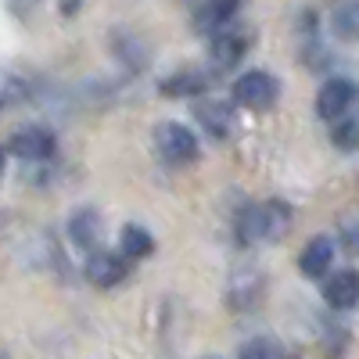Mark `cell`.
<instances>
[{
  "instance_id": "5b68a950",
  "label": "cell",
  "mask_w": 359,
  "mask_h": 359,
  "mask_svg": "<svg viewBox=\"0 0 359 359\" xmlns=\"http://www.w3.org/2000/svg\"><path fill=\"white\" fill-rule=\"evenodd\" d=\"M355 83L348 76H334V79H327L320 86V94H316V115L327 118V123H338V118H348L345 111L355 104Z\"/></svg>"
},
{
  "instance_id": "6da1fadb",
  "label": "cell",
  "mask_w": 359,
  "mask_h": 359,
  "mask_svg": "<svg viewBox=\"0 0 359 359\" xmlns=\"http://www.w3.org/2000/svg\"><path fill=\"white\" fill-rule=\"evenodd\" d=\"M291 226V208L277 198L248 205L237 216V241L241 245H262V241H280Z\"/></svg>"
},
{
  "instance_id": "8992f818",
  "label": "cell",
  "mask_w": 359,
  "mask_h": 359,
  "mask_svg": "<svg viewBox=\"0 0 359 359\" xmlns=\"http://www.w3.org/2000/svg\"><path fill=\"white\" fill-rule=\"evenodd\" d=\"M248 47H252V33H248L241 22H230L226 29H219V33L212 36L208 54H212V65L216 69H233L248 54Z\"/></svg>"
},
{
  "instance_id": "ac0fdd59",
  "label": "cell",
  "mask_w": 359,
  "mask_h": 359,
  "mask_svg": "<svg viewBox=\"0 0 359 359\" xmlns=\"http://www.w3.org/2000/svg\"><path fill=\"white\" fill-rule=\"evenodd\" d=\"M341 241H345L348 252H359V216H352V219L341 223Z\"/></svg>"
},
{
  "instance_id": "7c38bea8",
  "label": "cell",
  "mask_w": 359,
  "mask_h": 359,
  "mask_svg": "<svg viewBox=\"0 0 359 359\" xmlns=\"http://www.w3.org/2000/svg\"><path fill=\"white\" fill-rule=\"evenodd\" d=\"M237 11H241L237 4H198V8H191V22H194L198 33L216 36L219 29H226L237 18Z\"/></svg>"
},
{
  "instance_id": "5bb4252c",
  "label": "cell",
  "mask_w": 359,
  "mask_h": 359,
  "mask_svg": "<svg viewBox=\"0 0 359 359\" xmlns=\"http://www.w3.org/2000/svg\"><path fill=\"white\" fill-rule=\"evenodd\" d=\"M194 115L201 118V126L212 133L216 140H226L230 137V108L226 104H219V101H198L194 104Z\"/></svg>"
},
{
  "instance_id": "e0dca14e",
  "label": "cell",
  "mask_w": 359,
  "mask_h": 359,
  "mask_svg": "<svg viewBox=\"0 0 359 359\" xmlns=\"http://www.w3.org/2000/svg\"><path fill=\"white\" fill-rule=\"evenodd\" d=\"M241 359H277V348L269 338H255L241 348Z\"/></svg>"
},
{
  "instance_id": "9c48e42d",
  "label": "cell",
  "mask_w": 359,
  "mask_h": 359,
  "mask_svg": "<svg viewBox=\"0 0 359 359\" xmlns=\"http://www.w3.org/2000/svg\"><path fill=\"white\" fill-rule=\"evenodd\" d=\"M69 241L79 252H86V255L97 252V241H101V216H97V208H76V212L69 216Z\"/></svg>"
},
{
  "instance_id": "3957f363",
  "label": "cell",
  "mask_w": 359,
  "mask_h": 359,
  "mask_svg": "<svg viewBox=\"0 0 359 359\" xmlns=\"http://www.w3.org/2000/svg\"><path fill=\"white\" fill-rule=\"evenodd\" d=\"M277 97H280V83L266 69H252L233 83V101L248 111H269L277 104Z\"/></svg>"
},
{
  "instance_id": "7a4b0ae2",
  "label": "cell",
  "mask_w": 359,
  "mask_h": 359,
  "mask_svg": "<svg viewBox=\"0 0 359 359\" xmlns=\"http://www.w3.org/2000/svg\"><path fill=\"white\" fill-rule=\"evenodd\" d=\"M155 151L165 165H191L198 158V133L184 123H158L155 126Z\"/></svg>"
},
{
  "instance_id": "9a60e30c",
  "label": "cell",
  "mask_w": 359,
  "mask_h": 359,
  "mask_svg": "<svg viewBox=\"0 0 359 359\" xmlns=\"http://www.w3.org/2000/svg\"><path fill=\"white\" fill-rule=\"evenodd\" d=\"M334 29L345 40H359V4H341L334 8Z\"/></svg>"
},
{
  "instance_id": "4fadbf2b",
  "label": "cell",
  "mask_w": 359,
  "mask_h": 359,
  "mask_svg": "<svg viewBox=\"0 0 359 359\" xmlns=\"http://www.w3.org/2000/svg\"><path fill=\"white\" fill-rule=\"evenodd\" d=\"M118 252H123L130 262H133V259H147V255L155 252V237H151V230L140 226V223H126L123 233H118Z\"/></svg>"
},
{
  "instance_id": "277c9868",
  "label": "cell",
  "mask_w": 359,
  "mask_h": 359,
  "mask_svg": "<svg viewBox=\"0 0 359 359\" xmlns=\"http://www.w3.org/2000/svg\"><path fill=\"white\" fill-rule=\"evenodd\" d=\"M57 151V140L47 126H18L8 133V155L22 162H47Z\"/></svg>"
},
{
  "instance_id": "d6986e66",
  "label": "cell",
  "mask_w": 359,
  "mask_h": 359,
  "mask_svg": "<svg viewBox=\"0 0 359 359\" xmlns=\"http://www.w3.org/2000/svg\"><path fill=\"white\" fill-rule=\"evenodd\" d=\"M208 359H219V355H208Z\"/></svg>"
},
{
  "instance_id": "30bf717a",
  "label": "cell",
  "mask_w": 359,
  "mask_h": 359,
  "mask_svg": "<svg viewBox=\"0 0 359 359\" xmlns=\"http://www.w3.org/2000/svg\"><path fill=\"white\" fill-rule=\"evenodd\" d=\"M208 86H212L208 72H201V69H180V72L165 76L158 90L165 97H198V94H205Z\"/></svg>"
},
{
  "instance_id": "8fae6325",
  "label": "cell",
  "mask_w": 359,
  "mask_h": 359,
  "mask_svg": "<svg viewBox=\"0 0 359 359\" xmlns=\"http://www.w3.org/2000/svg\"><path fill=\"white\" fill-rule=\"evenodd\" d=\"M331 262H334V241L331 237H313L302 248V255H298V269H302L306 277H327Z\"/></svg>"
},
{
  "instance_id": "2e32d148",
  "label": "cell",
  "mask_w": 359,
  "mask_h": 359,
  "mask_svg": "<svg viewBox=\"0 0 359 359\" xmlns=\"http://www.w3.org/2000/svg\"><path fill=\"white\" fill-rule=\"evenodd\" d=\"M331 140H334L338 151H359V123L355 118H341L331 133Z\"/></svg>"
},
{
  "instance_id": "52a82bcc",
  "label": "cell",
  "mask_w": 359,
  "mask_h": 359,
  "mask_svg": "<svg viewBox=\"0 0 359 359\" xmlns=\"http://www.w3.org/2000/svg\"><path fill=\"white\" fill-rule=\"evenodd\" d=\"M130 277V259L123 252H104L97 248L94 255H86V280L97 287H115Z\"/></svg>"
},
{
  "instance_id": "ba28073f",
  "label": "cell",
  "mask_w": 359,
  "mask_h": 359,
  "mask_svg": "<svg viewBox=\"0 0 359 359\" xmlns=\"http://www.w3.org/2000/svg\"><path fill=\"white\" fill-rule=\"evenodd\" d=\"M323 302L345 313V309H355L359 306V269H341V273L327 277L323 284Z\"/></svg>"
}]
</instances>
